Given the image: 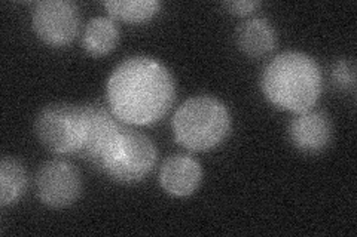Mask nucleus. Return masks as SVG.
Listing matches in <instances>:
<instances>
[{
	"instance_id": "obj_2",
	"label": "nucleus",
	"mask_w": 357,
	"mask_h": 237,
	"mask_svg": "<svg viewBox=\"0 0 357 237\" xmlns=\"http://www.w3.org/2000/svg\"><path fill=\"white\" fill-rule=\"evenodd\" d=\"M261 85L274 107L303 113L314 107L320 98L321 70L308 54L287 51L268 63Z\"/></svg>"
},
{
	"instance_id": "obj_1",
	"label": "nucleus",
	"mask_w": 357,
	"mask_h": 237,
	"mask_svg": "<svg viewBox=\"0 0 357 237\" xmlns=\"http://www.w3.org/2000/svg\"><path fill=\"white\" fill-rule=\"evenodd\" d=\"M110 111L126 125L146 126L160 122L176 98L174 79L167 67L146 55L122 61L107 79Z\"/></svg>"
},
{
	"instance_id": "obj_5",
	"label": "nucleus",
	"mask_w": 357,
	"mask_h": 237,
	"mask_svg": "<svg viewBox=\"0 0 357 237\" xmlns=\"http://www.w3.org/2000/svg\"><path fill=\"white\" fill-rule=\"evenodd\" d=\"M35 131L45 149L57 154H77L85 133L82 104L57 103L40 110Z\"/></svg>"
},
{
	"instance_id": "obj_12",
	"label": "nucleus",
	"mask_w": 357,
	"mask_h": 237,
	"mask_svg": "<svg viewBox=\"0 0 357 237\" xmlns=\"http://www.w3.org/2000/svg\"><path fill=\"white\" fill-rule=\"evenodd\" d=\"M118 42L119 28L112 18L96 17L86 22L82 47L89 55L105 56L116 48Z\"/></svg>"
},
{
	"instance_id": "obj_3",
	"label": "nucleus",
	"mask_w": 357,
	"mask_h": 237,
	"mask_svg": "<svg viewBox=\"0 0 357 237\" xmlns=\"http://www.w3.org/2000/svg\"><path fill=\"white\" fill-rule=\"evenodd\" d=\"M231 131L228 107L215 97L186 99L173 117L176 142L191 152H208L227 140Z\"/></svg>"
},
{
	"instance_id": "obj_14",
	"label": "nucleus",
	"mask_w": 357,
	"mask_h": 237,
	"mask_svg": "<svg viewBox=\"0 0 357 237\" xmlns=\"http://www.w3.org/2000/svg\"><path fill=\"white\" fill-rule=\"evenodd\" d=\"M105 8L110 17L121 21L139 24L152 19L160 13L161 2L158 0H110L105 2Z\"/></svg>"
},
{
	"instance_id": "obj_13",
	"label": "nucleus",
	"mask_w": 357,
	"mask_h": 237,
	"mask_svg": "<svg viewBox=\"0 0 357 237\" xmlns=\"http://www.w3.org/2000/svg\"><path fill=\"white\" fill-rule=\"evenodd\" d=\"M26 187V167L15 159L3 157L0 162V205H13L24 193Z\"/></svg>"
},
{
	"instance_id": "obj_16",
	"label": "nucleus",
	"mask_w": 357,
	"mask_h": 237,
	"mask_svg": "<svg viewBox=\"0 0 357 237\" xmlns=\"http://www.w3.org/2000/svg\"><path fill=\"white\" fill-rule=\"evenodd\" d=\"M223 6H225L231 14L244 17L255 13V10L261 6V3L256 2V0H236V2L223 3Z\"/></svg>"
},
{
	"instance_id": "obj_7",
	"label": "nucleus",
	"mask_w": 357,
	"mask_h": 237,
	"mask_svg": "<svg viewBox=\"0 0 357 237\" xmlns=\"http://www.w3.org/2000/svg\"><path fill=\"white\" fill-rule=\"evenodd\" d=\"M81 177L66 161L45 162L36 175L39 200L50 208L70 206L81 195Z\"/></svg>"
},
{
	"instance_id": "obj_11",
	"label": "nucleus",
	"mask_w": 357,
	"mask_h": 237,
	"mask_svg": "<svg viewBox=\"0 0 357 237\" xmlns=\"http://www.w3.org/2000/svg\"><path fill=\"white\" fill-rule=\"evenodd\" d=\"M238 48L252 58H261L277 47V31L265 18H250L237 28Z\"/></svg>"
},
{
	"instance_id": "obj_8",
	"label": "nucleus",
	"mask_w": 357,
	"mask_h": 237,
	"mask_svg": "<svg viewBox=\"0 0 357 237\" xmlns=\"http://www.w3.org/2000/svg\"><path fill=\"white\" fill-rule=\"evenodd\" d=\"M82 107L85 133L82 147L77 154L98 166L110 142L124 128V123L116 119L114 113L100 104H82Z\"/></svg>"
},
{
	"instance_id": "obj_9",
	"label": "nucleus",
	"mask_w": 357,
	"mask_h": 237,
	"mask_svg": "<svg viewBox=\"0 0 357 237\" xmlns=\"http://www.w3.org/2000/svg\"><path fill=\"white\" fill-rule=\"evenodd\" d=\"M289 140L299 152L320 153L332 140V122L321 110L310 108L296 113L289 125Z\"/></svg>"
},
{
	"instance_id": "obj_4",
	"label": "nucleus",
	"mask_w": 357,
	"mask_h": 237,
	"mask_svg": "<svg viewBox=\"0 0 357 237\" xmlns=\"http://www.w3.org/2000/svg\"><path fill=\"white\" fill-rule=\"evenodd\" d=\"M156 161L158 150L148 135L124 126L107 147L98 167L118 183L134 184L152 172Z\"/></svg>"
},
{
	"instance_id": "obj_15",
	"label": "nucleus",
	"mask_w": 357,
	"mask_h": 237,
	"mask_svg": "<svg viewBox=\"0 0 357 237\" xmlns=\"http://www.w3.org/2000/svg\"><path fill=\"white\" fill-rule=\"evenodd\" d=\"M332 81L335 86L342 91H354L356 89V64L353 60H340L332 69Z\"/></svg>"
},
{
	"instance_id": "obj_6",
	"label": "nucleus",
	"mask_w": 357,
	"mask_h": 237,
	"mask_svg": "<svg viewBox=\"0 0 357 237\" xmlns=\"http://www.w3.org/2000/svg\"><path fill=\"white\" fill-rule=\"evenodd\" d=\"M31 27L50 47H66L79 31V9L69 0H42L33 6Z\"/></svg>"
},
{
	"instance_id": "obj_10",
	"label": "nucleus",
	"mask_w": 357,
	"mask_h": 237,
	"mask_svg": "<svg viewBox=\"0 0 357 237\" xmlns=\"http://www.w3.org/2000/svg\"><path fill=\"white\" fill-rule=\"evenodd\" d=\"M203 181V167L194 157L174 154L167 159L160 171V184L174 197L194 195Z\"/></svg>"
}]
</instances>
